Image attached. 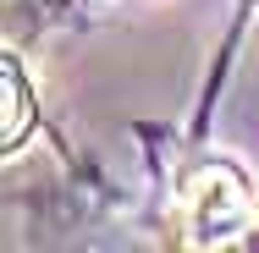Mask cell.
Returning <instances> with one entry per match:
<instances>
[{
	"label": "cell",
	"instance_id": "cell-1",
	"mask_svg": "<svg viewBox=\"0 0 259 253\" xmlns=\"http://www.w3.org/2000/svg\"><path fill=\"white\" fill-rule=\"evenodd\" d=\"M177 215H182V242H188V248H221V242H232V237L248 226L254 198H248L243 176L215 160V165H199V171L182 182Z\"/></svg>",
	"mask_w": 259,
	"mask_h": 253
},
{
	"label": "cell",
	"instance_id": "cell-2",
	"mask_svg": "<svg viewBox=\"0 0 259 253\" xmlns=\"http://www.w3.org/2000/svg\"><path fill=\"white\" fill-rule=\"evenodd\" d=\"M22 127H28V88H22L17 61L6 55V143H17V138H22Z\"/></svg>",
	"mask_w": 259,
	"mask_h": 253
}]
</instances>
